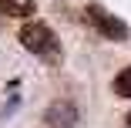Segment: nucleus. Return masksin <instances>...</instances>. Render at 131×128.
I'll use <instances>...</instances> for the list:
<instances>
[{
    "label": "nucleus",
    "instance_id": "obj_1",
    "mask_svg": "<svg viewBox=\"0 0 131 128\" xmlns=\"http://www.w3.org/2000/svg\"><path fill=\"white\" fill-rule=\"evenodd\" d=\"M17 41L24 44V51L37 54V57L47 61V64H57V61H61V41H57L54 31H50V24H44V20H27V24L20 27Z\"/></svg>",
    "mask_w": 131,
    "mask_h": 128
},
{
    "label": "nucleus",
    "instance_id": "obj_2",
    "mask_svg": "<svg viewBox=\"0 0 131 128\" xmlns=\"http://www.w3.org/2000/svg\"><path fill=\"white\" fill-rule=\"evenodd\" d=\"M84 17H88V24H91L101 37H108V41H128V24H124L121 17L108 14L104 7L88 4V7H84Z\"/></svg>",
    "mask_w": 131,
    "mask_h": 128
},
{
    "label": "nucleus",
    "instance_id": "obj_3",
    "mask_svg": "<svg viewBox=\"0 0 131 128\" xmlns=\"http://www.w3.org/2000/svg\"><path fill=\"white\" fill-rule=\"evenodd\" d=\"M44 121H47L50 128H71V125L77 121V105L67 101V98H57L54 105L44 111Z\"/></svg>",
    "mask_w": 131,
    "mask_h": 128
},
{
    "label": "nucleus",
    "instance_id": "obj_4",
    "mask_svg": "<svg viewBox=\"0 0 131 128\" xmlns=\"http://www.w3.org/2000/svg\"><path fill=\"white\" fill-rule=\"evenodd\" d=\"M0 14L4 17H17V20H34V14H37V4L34 0H0Z\"/></svg>",
    "mask_w": 131,
    "mask_h": 128
},
{
    "label": "nucleus",
    "instance_id": "obj_5",
    "mask_svg": "<svg viewBox=\"0 0 131 128\" xmlns=\"http://www.w3.org/2000/svg\"><path fill=\"white\" fill-rule=\"evenodd\" d=\"M111 91H114L118 98H131V64H128V67H121V71L114 74Z\"/></svg>",
    "mask_w": 131,
    "mask_h": 128
},
{
    "label": "nucleus",
    "instance_id": "obj_6",
    "mask_svg": "<svg viewBox=\"0 0 131 128\" xmlns=\"http://www.w3.org/2000/svg\"><path fill=\"white\" fill-rule=\"evenodd\" d=\"M124 125H128V128H131V111H128V115H124Z\"/></svg>",
    "mask_w": 131,
    "mask_h": 128
}]
</instances>
